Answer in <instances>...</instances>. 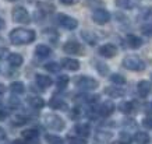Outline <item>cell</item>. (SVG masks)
<instances>
[{
	"mask_svg": "<svg viewBox=\"0 0 152 144\" xmlns=\"http://www.w3.org/2000/svg\"><path fill=\"white\" fill-rule=\"evenodd\" d=\"M9 38L13 45H28L35 41L37 34L35 31L27 29V28H14L10 31Z\"/></svg>",
	"mask_w": 152,
	"mask_h": 144,
	"instance_id": "6da1fadb",
	"label": "cell"
},
{
	"mask_svg": "<svg viewBox=\"0 0 152 144\" xmlns=\"http://www.w3.org/2000/svg\"><path fill=\"white\" fill-rule=\"evenodd\" d=\"M123 66L124 69L130 70V71H142L145 70V63H144L142 59H140L138 56H126L123 59Z\"/></svg>",
	"mask_w": 152,
	"mask_h": 144,
	"instance_id": "7a4b0ae2",
	"label": "cell"
},
{
	"mask_svg": "<svg viewBox=\"0 0 152 144\" xmlns=\"http://www.w3.org/2000/svg\"><path fill=\"white\" fill-rule=\"evenodd\" d=\"M75 85L84 91H92L99 87V83H98V80L92 79L89 76H80L75 79Z\"/></svg>",
	"mask_w": 152,
	"mask_h": 144,
	"instance_id": "3957f363",
	"label": "cell"
},
{
	"mask_svg": "<svg viewBox=\"0 0 152 144\" xmlns=\"http://www.w3.org/2000/svg\"><path fill=\"white\" fill-rule=\"evenodd\" d=\"M43 119H45V120H43L45 122V125H46L49 129H52V130L60 132L66 127L64 120H63L59 115H56V113H48Z\"/></svg>",
	"mask_w": 152,
	"mask_h": 144,
	"instance_id": "277c9868",
	"label": "cell"
},
{
	"mask_svg": "<svg viewBox=\"0 0 152 144\" xmlns=\"http://www.w3.org/2000/svg\"><path fill=\"white\" fill-rule=\"evenodd\" d=\"M11 17L15 23L18 24H24V25H27V24L31 23V15L28 13L27 9H24L23 6H17V7H14L13 11H11Z\"/></svg>",
	"mask_w": 152,
	"mask_h": 144,
	"instance_id": "5b68a950",
	"label": "cell"
},
{
	"mask_svg": "<svg viewBox=\"0 0 152 144\" xmlns=\"http://www.w3.org/2000/svg\"><path fill=\"white\" fill-rule=\"evenodd\" d=\"M92 21L98 25H103V24H107L110 21V13L106 9H101L98 7L92 11Z\"/></svg>",
	"mask_w": 152,
	"mask_h": 144,
	"instance_id": "8992f818",
	"label": "cell"
},
{
	"mask_svg": "<svg viewBox=\"0 0 152 144\" xmlns=\"http://www.w3.org/2000/svg\"><path fill=\"white\" fill-rule=\"evenodd\" d=\"M63 51L66 53H69V55H77V56L85 55L84 53V46L80 42H75V41H67L63 45Z\"/></svg>",
	"mask_w": 152,
	"mask_h": 144,
	"instance_id": "52a82bcc",
	"label": "cell"
},
{
	"mask_svg": "<svg viewBox=\"0 0 152 144\" xmlns=\"http://www.w3.org/2000/svg\"><path fill=\"white\" fill-rule=\"evenodd\" d=\"M57 23L61 25L63 28H66V29H75V28L78 27V21L75 18H73V17H70V15H67V14H57Z\"/></svg>",
	"mask_w": 152,
	"mask_h": 144,
	"instance_id": "ba28073f",
	"label": "cell"
},
{
	"mask_svg": "<svg viewBox=\"0 0 152 144\" xmlns=\"http://www.w3.org/2000/svg\"><path fill=\"white\" fill-rule=\"evenodd\" d=\"M99 55L106 57V59H110V57H115L117 55V48L113 45V43H105L99 48Z\"/></svg>",
	"mask_w": 152,
	"mask_h": 144,
	"instance_id": "9c48e42d",
	"label": "cell"
},
{
	"mask_svg": "<svg viewBox=\"0 0 152 144\" xmlns=\"http://www.w3.org/2000/svg\"><path fill=\"white\" fill-rule=\"evenodd\" d=\"M96 111L101 116L107 118L115 112V104L112 102V101H103V104L99 105V109H96Z\"/></svg>",
	"mask_w": 152,
	"mask_h": 144,
	"instance_id": "30bf717a",
	"label": "cell"
},
{
	"mask_svg": "<svg viewBox=\"0 0 152 144\" xmlns=\"http://www.w3.org/2000/svg\"><path fill=\"white\" fill-rule=\"evenodd\" d=\"M137 91H138V95L141 98H147L148 95L152 93L151 83L147 81V80H141V81L137 84Z\"/></svg>",
	"mask_w": 152,
	"mask_h": 144,
	"instance_id": "8fae6325",
	"label": "cell"
},
{
	"mask_svg": "<svg viewBox=\"0 0 152 144\" xmlns=\"http://www.w3.org/2000/svg\"><path fill=\"white\" fill-rule=\"evenodd\" d=\"M60 65H61V67H64L70 71H77V70H80V66H81L80 62L77 59H73V57H63Z\"/></svg>",
	"mask_w": 152,
	"mask_h": 144,
	"instance_id": "7c38bea8",
	"label": "cell"
},
{
	"mask_svg": "<svg viewBox=\"0 0 152 144\" xmlns=\"http://www.w3.org/2000/svg\"><path fill=\"white\" fill-rule=\"evenodd\" d=\"M74 132H75V134L81 137V139H85L88 136L91 134V127L88 123H78V125L74 126Z\"/></svg>",
	"mask_w": 152,
	"mask_h": 144,
	"instance_id": "4fadbf2b",
	"label": "cell"
},
{
	"mask_svg": "<svg viewBox=\"0 0 152 144\" xmlns=\"http://www.w3.org/2000/svg\"><path fill=\"white\" fill-rule=\"evenodd\" d=\"M116 6L119 9H126V10H133L141 3L140 0H115Z\"/></svg>",
	"mask_w": 152,
	"mask_h": 144,
	"instance_id": "5bb4252c",
	"label": "cell"
},
{
	"mask_svg": "<svg viewBox=\"0 0 152 144\" xmlns=\"http://www.w3.org/2000/svg\"><path fill=\"white\" fill-rule=\"evenodd\" d=\"M35 81H37L38 87H41L42 90L49 88L52 84H53V80L49 76H45V74H37L35 76Z\"/></svg>",
	"mask_w": 152,
	"mask_h": 144,
	"instance_id": "9a60e30c",
	"label": "cell"
},
{
	"mask_svg": "<svg viewBox=\"0 0 152 144\" xmlns=\"http://www.w3.org/2000/svg\"><path fill=\"white\" fill-rule=\"evenodd\" d=\"M126 42H127V46L131 49H138L142 46V39L137 35H133V34H129L126 37Z\"/></svg>",
	"mask_w": 152,
	"mask_h": 144,
	"instance_id": "2e32d148",
	"label": "cell"
},
{
	"mask_svg": "<svg viewBox=\"0 0 152 144\" xmlns=\"http://www.w3.org/2000/svg\"><path fill=\"white\" fill-rule=\"evenodd\" d=\"M49 107H50L52 109H60V111H67V109H69V105H67L61 98H57V97H52L50 98Z\"/></svg>",
	"mask_w": 152,
	"mask_h": 144,
	"instance_id": "e0dca14e",
	"label": "cell"
},
{
	"mask_svg": "<svg viewBox=\"0 0 152 144\" xmlns=\"http://www.w3.org/2000/svg\"><path fill=\"white\" fill-rule=\"evenodd\" d=\"M105 94L110 98H121L126 95V90L120 88V87H106Z\"/></svg>",
	"mask_w": 152,
	"mask_h": 144,
	"instance_id": "ac0fdd59",
	"label": "cell"
},
{
	"mask_svg": "<svg viewBox=\"0 0 152 144\" xmlns=\"http://www.w3.org/2000/svg\"><path fill=\"white\" fill-rule=\"evenodd\" d=\"M21 136H23V139L25 140L27 143H32V141L38 140L39 132L35 130V129H25L24 132H21Z\"/></svg>",
	"mask_w": 152,
	"mask_h": 144,
	"instance_id": "d6986e66",
	"label": "cell"
},
{
	"mask_svg": "<svg viewBox=\"0 0 152 144\" xmlns=\"http://www.w3.org/2000/svg\"><path fill=\"white\" fill-rule=\"evenodd\" d=\"M7 60H9V65L11 67H20L24 63V57L20 53H10L7 56Z\"/></svg>",
	"mask_w": 152,
	"mask_h": 144,
	"instance_id": "ffe728a7",
	"label": "cell"
},
{
	"mask_svg": "<svg viewBox=\"0 0 152 144\" xmlns=\"http://www.w3.org/2000/svg\"><path fill=\"white\" fill-rule=\"evenodd\" d=\"M113 137V133L107 130H98L95 133V140L99 143H106V141H110Z\"/></svg>",
	"mask_w": 152,
	"mask_h": 144,
	"instance_id": "44dd1931",
	"label": "cell"
},
{
	"mask_svg": "<svg viewBox=\"0 0 152 144\" xmlns=\"http://www.w3.org/2000/svg\"><path fill=\"white\" fill-rule=\"evenodd\" d=\"M134 141L137 144H149L151 143V137L147 132H137L134 134Z\"/></svg>",
	"mask_w": 152,
	"mask_h": 144,
	"instance_id": "7402d4cb",
	"label": "cell"
},
{
	"mask_svg": "<svg viewBox=\"0 0 152 144\" xmlns=\"http://www.w3.org/2000/svg\"><path fill=\"white\" fill-rule=\"evenodd\" d=\"M27 102L34 109H42V108L45 107V101L41 97H29V98H27Z\"/></svg>",
	"mask_w": 152,
	"mask_h": 144,
	"instance_id": "603a6c76",
	"label": "cell"
},
{
	"mask_svg": "<svg viewBox=\"0 0 152 144\" xmlns=\"http://www.w3.org/2000/svg\"><path fill=\"white\" fill-rule=\"evenodd\" d=\"M81 38H83L85 42H88L89 45H96V37H95V34L92 32V31H87V29H84V31H81Z\"/></svg>",
	"mask_w": 152,
	"mask_h": 144,
	"instance_id": "cb8c5ba5",
	"label": "cell"
},
{
	"mask_svg": "<svg viewBox=\"0 0 152 144\" xmlns=\"http://www.w3.org/2000/svg\"><path fill=\"white\" fill-rule=\"evenodd\" d=\"M35 55L39 57H48L52 55V49L48 45H38L35 48Z\"/></svg>",
	"mask_w": 152,
	"mask_h": 144,
	"instance_id": "d4e9b609",
	"label": "cell"
},
{
	"mask_svg": "<svg viewBox=\"0 0 152 144\" xmlns=\"http://www.w3.org/2000/svg\"><path fill=\"white\" fill-rule=\"evenodd\" d=\"M99 95H89V94H81L77 97V101H81L84 104H95L98 102Z\"/></svg>",
	"mask_w": 152,
	"mask_h": 144,
	"instance_id": "484cf974",
	"label": "cell"
},
{
	"mask_svg": "<svg viewBox=\"0 0 152 144\" xmlns=\"http://www.w3.org/2000/svg\"><path fill=\"white\" fill-rule=\"evenodd\" d=\"M10 90H11V93L13 94H18V95H21V94L25 93V85H24L21 81H14V83L10 84Z\"/></svg>",
	"mask_w": 152,
	"mask_h": 144,
	"instance_id": "4316f807",
	"label": "cell"
},
{
	"mask_svg": "<svg viewBox=\"0 0 152 144\" xmlns=\"http://www.w3.org/2000/svg\"><path fill=\"white\" fill-rule=\"evenodd\" d=\"M43 37L48 38V39L50 42H53V43H56V41L59 39V32L55 31L53 28H46V29L43 31Z\"/></svg>",
	"mask_w": 152,
	"mask_h": 144,
	"instance_id": "83f0119b",
	"label": "cell"
},
{
	"mask_svg": "<svg viewBox=\"0 0 152 144\" xmlns=\"http://www.w3.org/2000/svg\"><path fill=\"white\" fill-rule=\"evenodd\" d=\"M119 111L121 113H126V115H129L133 112V102H130V101H121L119 104Z\"/></svg>",
	"mask_w": 152,
	"mask_h": 144,
	"instance_id": "f1b7e54d",
	"label": "cell"
},
{
	"mask_svg": "<svg viewBox=\"0 0 152 144\" xmlns=\"http://www.w3.org/2000/svg\"><path fill=\"white\" fill-rule=\"evenodd\" d=\"M69 83H70L69 76H66V74L57 76V80H56V85H57V88H60V90L66 88V87L69 85Z\"/></svg>",
	"mask_w": 152,
	"mask_h": 144,
	"instance_id": "f546056e",
	"label": "cell"
},
{
	"mask_svg": "<svg viewBox=\"0 0 152 144\" xmlns=\"http://www.w3.org/2000/svg\"><path fill=\"white\" fill-rule=\"evenodd\" d=\"M43 67L49 73H59L60 70H61V65H59L57 62H48V63H45Z\"/></svg>",
	"mask_w": 152,
	"mask_h": 144,
	"instance_id": "4dcf8cb0",
	"label": "cell"
},
{
	"mask_svg": "<svg viewBox=\"0 0 152 144\" xmlns=\"http://www.w3.org/2000/svg\"><path fill=\"white\" fill-rule=\"evenodd\" d=\"M140 18L147 21V23H152V7H145V9L141 10Z\"/></svg>",
	"mask_w": 152,
	"mask_h": 144,
	"instance_id": "1f68e13d",
	"label": "cell"
},
{
	"mask_svg": "<svg viewBox=\"0 0 152 144\" xmlns=\"http://www.w3.org/2000/svg\"><path fill=\"white\" fill-rule=\"evenodd\" d=\"M110 81L113 84H116V85H124L126 84V77L124 76L119 74V73H113V74H110Z\"/></svg>",
	"mask_w": 152,
	"mask_h": 144,
	"instance_id": "d6a6232c",
	"label": "cell"
},
{
	"mask_svg": "<svg viewBox=\"0 0 152 144\" xmlns=\"http://www.w3.org/2000/svg\"><path fill=\"white\" fill-rule=\"evenodd\" d=\"M95 67H96L98 73L101 76L109 74V67H107V65H105V63H102V62H99V60H95Z\"/></svg>",
	"mask_w": 152,
	"mask_h": 144,
	"instance_id": "836d02e7",
	"label": "cell"
},
{
	"mask_svg": "<svg viewBox=\"0 0 152 144\" xmlns=\"http://www.w3.org/2000/svg\"><path fill=\"white\" fill-rule=\"evenodd\" d=\"M70 119H73V120H80L81 116H83V109L80 107H75L73 109H70Z\"/></svg>",
	"mask_w": 152,
	"mask_h": 144,
	"instance_id": "e575fe53",
	"label": "cell"
},
{
	"mask_svg": "<svg viewBox=\"0 0 152 144\" xmlns=\"http://www.w3.org/2000/svg\"><path fill=\"white\" fill-rule=\"evenodd\" d=\"M45 140L48 144H63V139L57 134H46Z\"/></svg>",
	"mask_w": 152,
	"mask_h": 144,
	"instance_id": "d590c367",
	"label": "cell"
},
{
	"mask_svg": "<svg viewBox=\"0 0 152 144\" xmlns=\"http://www.w3.org/2000/svg\"><path fill=\"white\" fill-rule=\"evenodd\" d=\"M38 11H41L42 14H46V13H52L53 10H55V7H53V4H48V3H38Z\"/></svg>",
	"mask_w": 152,
	"mask_h": 144,
	"instance_id": "8d00e7d4",
	"label": "cell"
},
{
	"mask_svg": "<svg viewBox=\"0 0 152 144\" xmlns=\"http://www.w3.org/2000/svg\"><path fill=\"white\" fill-rule=\"evenodd\" d=\"M120 141H121V143H124V144H127V143H130V141H131V136H130V133L129 132H121V133H120Z\"/></svg>",
	"mask_w": 152,
	"mask_h": 144,
	"instance_id": "74e56055",
	"label": "cell"
},
{
	"mask_svg": "<svg viewBox=\"0 0 152 144\" xmlns=\"http://www.w3.org/2000/svg\"><path fill=\"white\" fill-rule=\"evenodd\" d=\"M27 118L25 116H15L13 119V123L15 126H23V125H25V123H27Z\"/></svg>",
	"mask_w": 152,
	"mask_h": 144,
	"instance_id": "f35d334b",
	"label": "cell"
},
{
	"mask_svg": "<svg viewBox=\"0 0 152 144\" xmlns=\"http://www.w3.org/2000/svg\"><path fill=\"white\" fill-rule=\"evenodd\" d=\"M70 144H87L85 139H81V137H69Z\"/></svg>",
	"mask_w": 152,
	"mask_h": 144,
	"instance_id": "ab89813d",
	"label": "cell"
},
{
	"mask_svg": "<svg viewBox=\"0 0 152 144\" xmlns=\"http://www.w3.org/2000/svg\"><path fill=\"white\" fill-rule=\"evenodd\" d=\"M141 31H142L144 35H147V37H152V25H151V24L144 25V27L141 28Z\"/></svg>",
	"mask_w": 152,
	"mask_h": 144,
	"instance_id": "60d3db41",
	"label": "cell"
},
{
	"mask_svg": "<svg viewBox=\"0 0 152 144\" xmlns=\"http://www.w3.org/2000/svg\"><path fill=\"white\" fill-rule=\"evenodd\" d=\"M142 126L145 129H152V118H144L142 119Z\"/></svg>",
	"mask_w": 152,
	"mask_h": 144,
	"instance_id": "b9f144b4",
	"label": "cell"
},
{
	"mask_svg": "<svg viewBox=\"0 0 152 144\" xmlns=\"http://www.w3.org/2000/svg\"><path fill=\"white\" fill-rule=\"evenodd\" d=\"M7 53H9V49L4 46H0V60L1 59H4L6 56H7Z\"/></svg>",
	"mask_w": 152,
	"mask_h": 144,
	"instance_id": "7bdbcfd3",
	"label": "cell"
},
{
	"mask_svg": "<svg viewBox=\"0 0 152 144\" xmlns=\"http://www.w3.org/2000/svg\"><path fill=\"white\" fill-rule=\"evenodd\" d=\"M59 1L64 6H73V4H75V3H78V0H59Z\"/></svg>",
	"mask_w": 152,
	"mask_h": 144,
	"instance_id": "ee69618b",
	"label": "cell"
},
{
	"mask_svg": "<svg viewBox=\"0 0 152 144\" xmlns=\"http://www.w3.org/2000/svg\"><path fill=\"white\" fill-rule=\"evenodd\" d=\"M7 116H9L7 111H6V109H3V108H0V122H3Z\"/></svg>",
	"mask_w": 152,
	"mask_h": 144,
	"instance_id": "f6af8a7d",
	"label": "cell"
},
{
	"mask_svg": "<svg viewBox=\"0 0 152 144\" xmlns=\"http://www.w3.org/2000/svg\"><path fill=\"white\" fill-rule=\"evenodd\" d=\"M10 105L11 107H18V99L15 97H11V99H10Z\"/></svg>",
	"mask_w": 152,
	"mask_h": 144,
	"instance_id": "bcb514c9",
	"label": "cell"
},
{
	"mask_svg": "<svg viewBox=\"0 0 152 144\" xmlns=\"http://www.w3.org/2000/svg\"><path fill=\"white\" fill-rule=\"evenodd\" d=\"M6 139V132L3 127H0V140H4Z\"/></svg>",
	"mask_w": 152,
	"mask_h": 144,
	"instance_id": "7dc6e473",
	"label": "cell"
},
{
	"mask_svg": "<svg viewBox=\"0 0 152 144\" xmlns=\"http://www.w3.org/2000/svg\"><path fill=\"white\" fill-rule=\"evenodd\" d=\"M13 144H29V143H27L25 140H14Z\"/></svg>",
	"mask_w": 152,
	"mask_h": 144,
	"instance_id": "c3c4849f",
	"label": "cell"
},
{
	"mask_svg": "<svg viewBox=\"0 0 152 144\" xmlns=\"http://www.w3.org/2000/svg\"><path fill=\"white\" fill-rule=\"evenodd\" d=\"M6 27V21L3 18H0V29H3Z\"/></svg>",
	"mask_w": 152,
	"mask_h": 144,
	"instance_id": "681fc988",
	"label": "cell"
},
{
	"mask_svg": "<svg viewBox=\"0 0 152 144\" xmlns=\"http://www.w3.org/2000/svg\"><path fill=\"white\" fill-rule=\"evenodd\" d=\"M4 91H6V87L3 85V84H0V95H3V94H4Z\"/></svg>",
	"mask_w": 152,
	"mask_h": 144,
	"instance_id": "f907efd6",
	"label": "cell"
},
{
	"mask_svg": "<svg viewBox=\"0 0 152 144\" xmlns=\"http://www.w3.org/2000/svg\"><path fill=\"white\" fill-rule=\"evenodd\" d=\"M112 144H124V143H121V141H115V143H112Z\"/></svg>",
	"mask_w": 152,
	"mask_h": 144,
	"instance_id": "816d5d0a",
	"label": "cell"
},
{
	"mask_svg": "<svg viewBox=\"0 0 152 144\" xmlns=\"http://www.w3.org/2000/svg\"><path fill=\"white\" fill-rule=\"evenodd\" d=\"M7 1H17V0H7Z\"/></svg>",
	"mask_w": 152,
	"mask_h": 144,
	"instance_id": "f5cc1de1",
	"label": "cell"
}]
</instances>
